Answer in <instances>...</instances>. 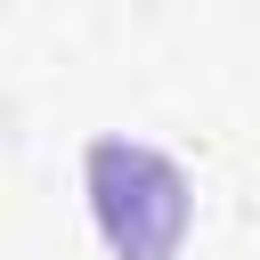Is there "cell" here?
<instances>
[{"label":"cell","mask_w":260,"mask_h":260,"mask_svg":"<svg viewBox=\"0 0 260 260\" xmlns=\"http://www.w3.org/2000/svg\"><path fill=\"white\" fill-rule=\"evenodd\" d=\"M89 211H98L114 260H171L187 236V171L154 146L98 138L89 146Z\"/></svg>","instance_id":"cell-1"}]
</instances>
